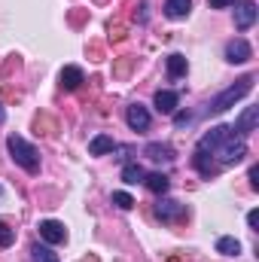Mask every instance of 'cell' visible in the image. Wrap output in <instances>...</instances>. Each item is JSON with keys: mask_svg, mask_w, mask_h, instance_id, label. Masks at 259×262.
Wrapping results in <instances>:
<instances>
[{"mask_svg": "<svg viewBox=\"0 0 259 262\" xmlns=\"http://www.w3.org/2000/svg\"><path fill=\"white\" fill-rule=\"evenodd\" d=\"M198 149L217 156L220 165H238V162L247 156V143H244V137L235 134V128H229V125H217V128H210L201 140H198Z\"/></svg>", "mask_w": 259, "mask_h": 262, "instance_id": "6da1fadb", "label": "cell"}, {"mask_svg": "<svg viewBox=\"0 0 259 262\" xmlns=\"http://www.w3.org/2000/svg\"><path fill=\"white\" fill-rule=\"evenodd\" d=\"M253 82H256V76H253V73L241 76V79H238L235 85H229V89H226L223 95H217V98L210 101V107H207V110H210V113H223V110L235 107V104H238V101H241V98H244V95H247L250 89H253Z\"/></svg>", "mask_w": 259, "mask_h": 262, "instance_id": "7a4b0ae2", "label": "cell"}, {"mask_svg": "<svg viewBox=\"0 0 259 262\" xmlns=\"http://www.w3.org/2000/svg\"><path fill=\"white\" fill-rule=\"evenodd\" d=\"M6 146H9V156L15 159V165H21L28 174H37L40 171V152L25 140V137H18V134H9V140H6Z\"/></svg>", "mask_w": 259, "mask_h": 262, "instance_id": "3957f363", "label": "cell"}, {"mask_svg": "<svg viewBox=\"0 0 259 262\" xmlns=\"http://www.w3.org/2000/svg\"><path fill=\"white\" fill-rule=\"evenodd\" d=\"M256 3L253 0H238V6H235V28L238 31H247V28H253L256 25Z\"/></svg>", "mask_w": 259, "mask_h": 262, "instance_id": "277c9868", "label": "cell"}, {"mask_svg": "<svg viewBox=\"0 0 259 262\" xmlns=\"http://www.w3.org/2000/svg\"><path fill=\"white\" fill-rule=\"evenodd\" d=\"M40 238H43L46 244H64L67 229L58 223V220H43V223H40Z\"/></svg>", "mask_w": 259, "mask_h": 262, "instance_id": "5b68a950", "label": "cell"}, {"mask_svg": "<svg viewBox=\"0 0 259 262\" xmlns=\"http://www.w3.org/2000/svg\"><path fill=\"white\" fill-rule=\"evenodd\" d=\"M125 122H128L131 131H146L149 128V110L143 104H131L125 110Z\"/></svg>", "mask_w": 259, "mask_h": 262, "instance_id": "8992f818", "label": "cell"}, {"mask_svg": "<svg viewBox=\"0 0 259 262\" xmlns=\"http://www.w3.org/2000/svg\"><path fill=\"white\" fill-rule=\"evenodd\" d=\"M253 55V49H250V43L247 40H232L229 46H226V61H232V64H244L247 58Z\"/></svg>", "mask_w": 259, "mask_h": 262, "instance_id": "52a82bcc", "label": "cell"}, {"mask_svg": "<svg viewBox=\"0 0 259 262\" xmlns=\"http://www.w3.org/2000/svg\"><path fill=\"white\" fill-rule=\"evenodd\" d=\"M177 92H156V98H153V104H156V110L162 113V116H174V110H177Z\"/></svg>", "mask_w": 259, "mask_h": 262, "instance_id": "ba28073f", "label": "cell"}, {"mask_svg": "<svg viewBox=\"0 0 259 262\" xmlns=\"http://www.w3.org/2000/svg\"><path fill=\"white\" fill-rule=\"evenodd\" d=\"M58 79H61V89H64V92H73V89H79V85H82V79H85V76H82V70H79V67H64V70H61V76H58Z\"/></svg>", "mask_w": 259, "mask_h": 262, "instance_id": "9c48e42d", "label": "cell"}, {"mask_svg": "<svg viewBox=\"0 0 259 262\" xmlns=\"http://www.w3.org/2000/svg\"><path fill=\"white\" fill-rule=\"evenodd\" d=\"M256 119H259V107H247V110L238 116L235 131H241V134H250V131H256Z\"/></svg>", "mask_w": 259, "mask_h": 262, "instance_id": "30bf717a", "label": "cell"}, {"mask_svg": "<svg viewBox=\"0 0 259 262\" xmlns=\"http://www.w3.org/2000/svg\"><path fill=\"white\" fill-rule=\"evenodd\" d=\"M143 183H146V189H149V192H156V195H165V192L171 189V180H168L162 171H156V174H146V177H143Z\"/></svg>", "mask_w": 259, "mask_h": 262, "instance_id": "8fae6325", "label": "cell"}, {"mask_svg": "<svg viewBox=\"0 0 259 262\" xmlns=\"http://www.w3.org/2000/svg\"><path fill=\"white\" fill-rule=\"evenodd\" d=\"M116 149V143H113V137H107V134H98V137H92V143H89V156H104V152H113Z\"/></svg>", "mask_w": 259, "mask_h": 262, "instance_id": "7c38bea8", "label": "cell"}, {"mask_svg": "<svg viewBox=\"0 0 259 262\" xmlns=\"http://www.w3.org/2000/svg\"><path fill=\"white\" fill-rule=\"evenodd\" d=\"M189 9H192V0H168L165 3L168 18H183V15H189Z\"/></svg>", "mask_w": 259, "mask_h": 262, "instance_id": "4fadbf2b", "label": "cell"}, {"mask_svg": "<svg viewBox=\"0 0 259 262\" xmlns=\"http://www.w3.org/2000/svg\"><path fill=\"white\" fill-rule=\"evenodd\" d=\"M156 213H159L162 220H174V216H180V213H183V207H180L177 201L162 198V201H159V207H156Z\"/></svg>", "mask_w": 259, "mask_h": 262, "instance_id": "5bb4252c", "label": "cell"}, {"mask_svg": "<svg viewBox=\"0 0 259 262\" xmlns=\"http://www.w3.org/2000/svg\"><path fill=\"white\" fill-rule=\"evenodd\" d=\"M195 168L204 174V177H210V174H217V165H213V159L207 156V152H201V149H195Z\"/></svg>", "mask_w": 259, "mask_h": 262, "instance_id": "9a60e30c", "label": "cell"}, {"mask_svg": "<svg viewBox=\"0 0 259 262\" xmlns=\"http://www.w3.org/2000/svg\"><path fill=\"white\" fill-rule=\"evenodd\" d=\"M146 156L156 159V162H162V159H174V149H171L168 143H149V146H146Z\"/></svg>", "mask_w": 259, "mask_h": 262, "instance_id": "2e32d148", "label": "cell"}, {"mask_svg": "<svg viewBox=\"0 0 259 262\" xmlns=\"http://www.w3.org/2000/svg\"><path fill=\"white\" fill-rule=\"evenodd\" d=\"M217 250H220L223 256H238V253H241V244H238V238H220V241H217Z\"/></svg>", "mask_w": 259, "mask_h": 262, "instance_id": "e0dca14e", "label": "cell"}, {"mask_svg": "<svg viewBox=\"0 0 259 262\" xmlns=\"http://www.w3.org/2000/svg\"><path fill=\"white\" fill-rule=\"evenodd\" d=\"M168 73L177 79V76H183L186 73V58L183 55H168Z\"/></svg>", "mask_w": 259, "mask_h": 262, "instance_id": "ac0fdd59", "label": "cell"}, {"mask_svg": "<svg viewBox=\"0 0 259 262\" xmlns=\"http://www.w3.org/2000/svg\"><path fill=\"white\" fill-rule=\"evenodd\" d=\"M143 177H146V171H143L140 165H125V168H122V180H125V183H140Z\"/></svg>", "mask_w": 259, "mask_h": 262, "instance_id": "d6986e66", "label": "cell"}, {"mask_svg": "<svg viewBox=\"0 0 259 262\" xmlns=\"http://www.w3.org/2000/svg\"><path fill=\"white\" fill-rule=\"evenodd\" d=\"M31 253H34V262H58V256H55L49 247H40V244H34Z\"/></svg>", "mask_w": 259, "mask_h": 262, "instance_id": "ffe728a7", "label": "cell"}, {"mask_svg": "<svg viewBox=\"0 0 259 262\" xmlns=\"http://www.w3.org/2000/svg\"><path fill=\"white\" fill-rule=\"evenodd\" d=\"M113 204L122 207V210H131V207H134V198H131L128 192H113Z\"/></svg>", "mask_w": 259, "mask_h": 262, "instance_id": "44dd1931", "label": "cell"}, {"mask_svg": "<svg viewBox=\"0 0 259 262\" xmlns=\"http://www.w3.org/2000/svg\"><path fill=\"white\" fill-rule=\"evenodd\" d=\"M12 241H15V235H12V229H9V226H6V223L0 220V247H9Z\"/></svg>", "mask_w": 259, "mask_h": 262, "instance_id": "7402d4cb", "label": "cell"}, {"mask_svg": "<svg viewBox=\"0 0 259 262\" xmlns=\"http://www.w3.org/2000/svg\"><path fill=\"white\" fill-rule=\"evenodd\" d=\"M210 3V9H226V6H235L238 0H207Z\"/></svg>", "mask_w": 259, "mask_h": 262, "instance_id": "603a6c76", "label": "cell"}, {"mask_svg": "<svg viewBox=\"0 0 259 262\" xmlns=\"http://www.w3.org/2000/svg\"><path fill=\"white\" fill-rule=\"evenodd\" d=\"M250 186H253V189H259V165H253V168H250Z\"/></svg>", "mask_w": 259, "mask_h": 262, "instance_id": "cb8c5ba5", "label": "cell"}, {"mask_svg": "<svg viewBox=\"0 0 259 262\" xmlns=\"http://www.w3.org/2000/svg\"><path fill=\"white\" fill-rule=\"evenodd\" d=\"M247 223H250V229H259V210H250L247 213Z\"/></svg>", "mask_w": 259, "mask_h": 262, "instance_id": "d4e9b609", "label": "cell"}, {"mask_svg": "<svg viewBox=\"0 0 259 262\" xmlns=\"http://www.w3.org/2000/svg\"><path fill=\"white\" fill-rule=\"evenodd\" d=\"M189 119H192V116H189V113H177V116H174V122H177V125H186V122H189Z\"/></svg>", "mask_w": 259, "mask_h": 262, "instance_id": "484cf974", "label": "cell"}, {"mask_svg": "<svg viewBox=\"0 0 259 262\" xmlns=\"http://www.w3.org/2000/svg\"><path fill=\"white\" fill-rule=\"evenodd\" d=\"M3 116H6V110H3V104H0V122H3Z\"/></svg>", "mask_w": 259, "mask_h": 262, "instance_id": "4316f807", "label": "cell"}]
</instances>
